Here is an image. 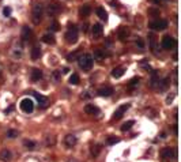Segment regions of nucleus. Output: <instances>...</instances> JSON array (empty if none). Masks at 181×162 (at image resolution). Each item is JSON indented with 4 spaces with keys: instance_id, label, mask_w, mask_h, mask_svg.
Masks as SVG:
<instances>
[{
    "instance_id": "obj_1",
    "label": "nucleus",
    "mask_w": 181,
    "mask_h": 162,
    "mask_svg": "<svg viewBox=\"0 0 181 162\" xmlns=\"http://www.w3.org/2000/svg\"><path fill=\"white\" fill-rule=\"evenodd\" d=\"M93 63H94V59H93V56L90 55V53L80 55V56H79V59H78L79 67H80V70L85 71V72H87V71L91 70Z\"/></svg>"
},
{
    "instance_id": "obj_2",
    "label": "nucleus",
    "mask_w": 181,
    "mask_h": 162,
    "mask_svg": "<svg viewBox=\"0 0 181 162\" xmlns=\"http://www.w3.org/2000/svg\"><path fill=\"white\" fill-rule=\"evenodd\" d=\"M42 15H44V7L41 3H36L33 6L32 10V21L34 25H38L40 22L42 21Z\"/></svg>"
},
{
    "instance_id": "obj_3",
    "label": "nucleus",
    "mask_w": 181,
    "mask_h": 162,
    "mask_svg": "<svg viewBox=\"0 0 181 162\" xmlns=\"http://www.w3.org/2000/svg\"><path fill=\"white\" fill-rule=\"evenodd\" d=\"M65 40L68 44H75L78 41V27L75 25L68 26V30L65 33Z\"/></svg>"
},
{
    "instance_id": "obj_4",
    "label": "nucleus",
    "mask_w": 181,
    "mask_h": 162,
    "mask_svg": "<svg viewBox=\"0 0 181 162\" xmlns=\"http://www.w3.org/2000/svg\"><path fill=\"white\" fill-rule=\"evenodd\" d=\"M60 11H61V6L59 1H56V0L49 1L48 7H46V12H48L49 17H56L57 14H60Z\"/></svg>"
},
{
    "instance_id": "obj_5",
    "label": "nucleus",
    "mask_w": 181,
    "mask_h": 162,
    "mask_svg": "<svg viewBox=\"0 0 181 162\" xmlns=\"http://www.w3.org/2000/svg\"><path fill=\"white\" fill-rule=\"evenodd\" d=\"M19 106H21L22 112H25V113H32L33 110H34V104H33V101L30 98L22 99L21 104H19Z\"/></svg>"
},
{
    "instance_id": "obj_6",
    "label": "nucleus",
    "mask_w": 181,
    "mask_h": 162,
    "mask_svg": "<svg viewBox=\"0 0 181 162\" xmlns=\"http://www.w3.org/2000/svg\"><path fill=\"white\" fill-rule=\"evenodd\" d=\"M150 27L153 30H165L167 27V22L165 19H157L150 23Z\"/></svg>"
},
{
    "instance_id": "obj_7",
    "label": "nucleus",
    "mask_w": 181,
    "mask_h": 162,
    "mask_svg": "<svg viewBox=\"0 0 181 162\" xmlns=\"http://www.w3.org/2000/svg\"><path fill=\"white\" fill-rule=\"evenodd\" d=\"M91 34H93V38L94 40H98L102 37L103 34V27L100 25V23H96V25H93L91 27Z\"/></svg>"
},
{
    "instance_id": "obj_8",
    "label": "nucleus",
    "mask_w": 181,
    "mask_h": 162,
    "mask_svg": "<svg viewBox=\"0 0 181 162\" xmlns=\"http://www.w3.org/2000/svg\"><path fill=\"white\" fill-rule=\"evenodd\" d=\"M149 44H150V49L154 55H158V44H157V37L154 33L149 34Z\"/></svg>"
},
{
    "instance_id": "obj_9",
    "label": "nucleus",
    "mask_w": 181,
    "mask_h": 162,
    "mask_svg": "<svg viewBox=\"0 0 181 162\" xmlns=\"http://www.w3.org/2000/svg\"><path fill=\"white\" fill-rule=\"evenodd\" d=\"M174 45H176V41H174L173 37H170V35H165V37L162 38V48L163 49H172Z\"/></svg>"
},
{
    "instance_id": "obj_10",
    "label": "nucleus",
    "mask_w": 181,
    "mask_h": 162,
    "mask_svg": "<svg viewBox=\"0 0 181 162\" xmlns=\"http://www.w3.org/2000/svg\"><path fill=\"white\" fill-rule=\"evenodd\" d=\"M76 143H78V138L75 136V135L70 134V135H67V136L64 138V145L67 146L68 148H72Z\"/></svg>"
},
{
    "instance_id": "obj_11",
    "label": "nucleus",
    "mask_w": 181,
    "mask_h": 162,
    "mask_svg": "<svg viewBox=\"0 0 181 162\" xmlns=\"http://www.w3.org/2000/svg\"><path fill=\"white\" fill-rule=\"evenodd\" d=\"M161 157L163 159H173L176 157V153H174V150L172 147H165L161 151Z\"/></svg>"
},
{
    "instance_id": "obj_12",
    "label": "nucleus",
    "mask_w": 181,
    "mask_h": 162,
    "mask_svg": "<svg viewBox=\"0 0 181 162\" xmlns=\"http://www.w3.org/2000/svg\"><path fill=\"white\" fill-rule=\"evenodd\" d=\"M128 109H129V104H124V105H121L120 108L114 112V114H113V117H112V119H113V120L121 119V117H123V114H124V112H127Z\"/></svg>"
},
{
    "instance_id": "obj_13",
    "label": "nucleus",
    "mask_w": 181,
    "mask_h": 162,
    "mask_svg": "<svg viewBox=\"0 0 181 162\" xmlns=\"http://www.w3.org/2000/svg\"><path fill=\"white\" fill-rule=\"evenodd\" d=\"M106 56L108 55L103 49H100V48H98V49L94 50V59H96L97 61H103V60L106 59Z\"/></svg>"
},
{
    "instance_id": "obj_14",
    "label": "nucleus",
    "mask_w": 181,
    "mask_h": 162,
    "mask_svg": "<svg viewBox=\"0 0 181 162\" xmlns=\"http://www.w3.org/2000/svg\"><path fill=\"white\" fill-rule=\"evenodd\" d=\"M85 112L87 114H98L100 113V109H98V106H96L94 104H87L85 106Z\"/></svg>"
},
{
    "instance_id": "obj_15",
    "label": "nucleus",
    "mask_w": 181,
    "mask_h": 162,
    "mask_svg": "<svg viewBox=\"0 0 181 162\" xmlns=\"http://www.w3.org/2000/svg\"><path fill=\"white\" fill-rule=\"evenodd\" d=\"M128 35H129V30H128L127 27H124V26H123V27L119 29V40H120V41H123V42H124V41H127Z\"/></svg>"
},
{
    "instance_id": "obj_16",
    "label": "nucleus",
    "mask_w": 181,
    "mask_h": 162,
    "mask_svg": "<svg viewBox=\"0 0 181 162\" xmlns=\"http://www.w3.org/2000/svg\"><path fill=\"white\" fill-rule=\"evenodd\" d=\"M11 158H12V154H11L10 150H7V148H4V150H1V153H0V159L3 162H10Z\"/></svg>"
},
{
    "instance_id": "obj_17",
    "label": "nucleus",
    "mask_w": 181,
    "mask_h": 162,
    "mask_svg": "<svg viewBox=\"0 0 181 162\" xmlns=\"http://www.w3.org/2000/svg\"><path fill=\"white\" fill-rule=\"evenodd\" d=\"M97 93H98V95H101V97H110V95L113 94V89L112 87H101Z\"/></svg>"
},
{
    "instance_id": "obj_18",
    "label": "nucleus",
    "mask_w": 181,
    "mask_h": 162,
    "mask_svg": "<svg viewBox=\"0 0 181 162\" xmlns=\"http://www.w3.org/2000/svg\"><path fill=\"white\" fill-rule=\"evenodd\" d=\"M30 38H32V29L27 27V26H23V29H22V40L29 41Z\"/></svg>"
},
{
    "instance_id": "obj_19",
    "label": "nucleus",
    "mask_w": 181,
    "mask_h": 162,
    "mask_svg": "<svg viewBox=\"0 0 181 162\" xmlns=\"http://www.w3.org/2000/svg\"><path fill=\"white\" fill-rule=\"evenodd\" d=\"M90 12H91V7H90L89 4H85V6H82L80 10H79V15H80L82 18L89 17Z\"/></svg>"
},
{
    "instance_id": "obj_20",
    "label": "nucleus",
    "mask_w": 181,
    "mask_h": 162,
    "mask_svg": "<svg viewBox=\"0 0 181 162\" xmlns=\"http://www.w3.org/2000/svg\"><path fill=\"white\" fill-rule=\"evenodd\" d=\"M32 81L33 82H38L41 78H42V71L40 70V68H34V70L32 71Z\"/></svg>"
},
{
    "instance_id": "obj_21",
    "label": "nucleus",
    "mask_w": 181,
    "mask_h": 162,
    "mask_svg": "<svg viewBox=\"0 0 181 162\" xmlns=\"http://www.w3.org/2000/svg\"><path fill=\"white\" fill-rule=\"evenodd\" d=\"M34 97H36V99L38 101V104L41 105V108H45L46 105H48V98L46 97H44L42 94H38V93H34Z\"/></svg>"
},
{
    "instance_id": "obj_22",
    "label": "nucleus",
    "mask_w": 181,
    "mask_h": 162,
    "mask_svg": "<svg viewBox=\"0 0 181 162\" xmlns=\"http://www.w3.org/2000/svg\"><path fill=\"white\" fill-rule=\"evenodd\" d=\"M42 41L45 44H49V45H53L55 42H56V38H55V35L52 34V33H48V34H45L42 37Z\"/></svg>"
},
{
    "instance_id": "obj_23",
    "label": "nucleus",
    "mask_w": 181,
    "mask_h": 162,
    "mask_svg": "<svg viewBox=\"0 0 181 162\" xmlns=\"http://www.w3.org/2000/svg\"><path fill=\"white\" fill-rule=\"evenodd\" d=\"M124 72H125L124 67H117V68H114V70L112 71V76L116 78V79H119V78H121L123 75H124Z\"/></svg>"
},
{
    "instance_id": "obj_24",
    "label": "nucleus",
    "mask_w": 181,
    "mask_h": 162,
    "mask_svg": "<svg viewBox=\"0 0 181 162\" xmlns=\"http://www.w3.org/2000/svg\"><path fill=\"white\" fill-rule=\"evenodd\" d=\"M101 150H102V146L101 145H94L90 147V153H91V157H98V154L101 153Z\"/></svg>"
},
{
    "instance_id": "obj_25",
    "label": "nucleus",
    "mask_w": 181,
    "mask_h": 162,
    "mask_svg": "<svg viewBox=\"0 0 181 162\" xmlns=\"http://www.w3.org/2000/svg\"><path fill=\"white\" fill-rule=\"evenodd\" d=\"M97 15L100 17V19H102V21H108V12L105 11V8L103 7H98L97 8Z\"/></svg>"
},
{
    "instance_id": "obj_26",
    "label": "nucleus",
    "mask_w": 181,
    "mask_h": 162,
    "mask_svg": "<svg viewBox=\"0 0 181 162\" xmlns=\"http://www.w3.org/2000/svg\"><path fill=\"white\" fill-rule=\"evenodd\" d=\"M30 56H32L33 60H38L40 56H41V49H40L38 46H34L32 49V53H30Z\"/></svg>"
},
{
    "instance_id": "obj_27",
    "label": "nucleus",
    "mask_w": 181,
    "mask_h": 162,
    "mask_svg": "<svg viewBox=\"0 0 181 162\" xmlns=\"http://www.w3.org/2000/svg\"><path fill=\"white\" fill-rule=\"evenodd\" d=\"M23 146H25V148H27V150H34L36 148V142H33V140H30V139H25L23 140Z\"/></svg>"
},
{
    "instance_id": "obj_28",
    "label": "nucleus",
    "mask_w": 181,
    "mask_h": 162,
    "mask_svg": "<svg viewBox=\"0 0 181 162\" xmlns=\"http://www.w3.org/2000/svg\"><path fill=\"white\" fill-rule=\"evenodd\" d=\"M45 145H46V147H53L56 145V136H46Z\"/></svg>"
},
{
    "instance_id": "obj_29",
    "label": "nucleus",
    "mask_w": 181,
    "mask_h": 162,
    "mask_svg": "<svg viewBox=\"0 0 181 162\" xmlns=\"http://www.w3.org/2000/svg\"><path fill=\"white\" fill-rule=\"evenodd\" d=\"M79 56H80V50H75L74 53H71V55H68V57H67V60L68 61H75V60H78L79 59Z\"/></svg>"
},
{
    "instance_id": "obj_30",
    "label": "nucleus",
    "mask_w": 181,
    "mask_h": 162,
    "mask_svg": "<svg viewBox=\"0 0 181 162\" xmlns=\"http://www.w3.org/2000/svg\"><path fill=\"white\" fill-rule=\"evenodd\" d=\"M134 124H135V121H134V120H129V121H127V123L123 124V127H121V131H123V132H125V131L131 130Z\"/></svg>"
},
{
    "instance_id": "obj_31",
    "label": "nucleus",
    "mask_w": 181,
    "mask_h": 162,
    "mask_svg": "<svg viewBox=\"0 0 181 162\" xmlns=\"http://www.w3.org/2000/svg\"><path fill=\"white\" fill-rule=\"evenodd\" d=\"M158 83H159V78H158V75H157V72H153V79H151L150 86H151V87H155Z\"/></svg>"
},
{
    "instance_id": "obj_32",
    "label": "nucleus",
    "mask_w": 181,
    "mask_h": 162,
    "mask_svg": "<svg viewBox=\"0 0 181 162\" xmlns=\"http://www.w3.org/2000/svg\"><path fill=\"white\" fill-rule=\"evenodd\" d=\"M70 83L71 85H78L79 83V76L76 74H72L71 76H70Z\"/></svg>"
},
{
    "instance_id": "obj_33",
    "label": "nucleus",
    "mask_w": 181,
    "mask_h": 162,
    "mask_svg": "<svg viewBox=\"0 0 181 162\" xmlns=\"http://www.w3.org/2000/svg\"><path fill=\"white\" fill-rule=\"evenodd\" d=\"M167 85H169V79H163L162 82H159V83H158V87H159V90H165V89L167 87Z\"/></svg>"
},
{
    "instance_id": "obj_34",
    "label": "nucleus",
    "mask_w": 181,
    "mask_h": 162,
    "mask_svg": "<svg viewBox=\"0 0 181 162\" xmlns=\"http://www.w3.org/2000/svg\"><path fill=\"white\" fill-rule=\"evenodd\" d=\"M59 29H60V26H59V23H57V22H52V23L49 25V30H50L52 33L57 32Z\"/></svg>"
},
{
    "instance_id": "obj_35",
    "label": "nucleus",
    "mask_w": 181,
    "mask_h": 162,
    "mask_svg": "<svg viewBox=\"0 0 181 162\" xmlns=\"http://www.w3.org/2000/svg\"><path fill=\"white\" fill-rule=\"evenodd\" d=\"M18 135H19V134H18V131H17V130H8V131H7V136L11 138V139L17 138Z\"/></svg>"
},
{
    "instance_id": "obj_36",
    "label": "nucleus",
    "mask_w": 181,
    "mask_h": 162,
    "mask_svg": "<svg viewBox=\"0 0 181 162\" xmlns=\"http://www.w3.org/2000/svg\"><path fill=\"white\" fill-rule=\"evenodd\" d=\"M52 78H53L55 82H59V81H60V78H61V72H60V71H53Z\"/></svg>"
},
{
    "instance_id": "obj_37",
    "label": "nucleus",
    "mask_w": 181,
    "mask_h": 162,
    "mask_svg": "<svg viewBox=\"0 0 181 162\" xmlns=\"http://www.w3.org/2000/svg\"><path fill=\"white\" fill-rule=\"evenodd\" d=\"M106 142H108V145H116V143H119V139L117 138H113V136H109Z\"/></svg>"
},
{
    "instance_id": "obj_38",
    "label": "nucleus",
    "mask_w": 181,
    "mask_h": 162,
    "mask_svg": "<svg viewBox=\"0 0 181 162\" xmlns=\"http://www.w3.org/2000/svg\"><path fill=\"white\" fill-rule=\"evenodd\" d=\"M135 44H136V46H139V48H140V49H142V48H144V42H143V40L140 38V37H138V38L135 40Z\"/></svg>"
},
{
    "instance_id": "obj_39",
    "label": "nucleus",
    "mask_w": 181,
    "mask_h": 162,
    "mask_svg": "<svg viewBox=\"0 0 181 162\" xmlns=\"http://www.w3.org/2000/svg\"><path fill=\"white\" fill-rule=\"evenodd\" d=\"M139 78H134L131 82H129V87H134V86H136V85H139Z\"/></svg>"
},
{
    "instance_id": "obj_40",
    "label": "nucleus",
    "mask_w": 181,
    "mask_h": 162,
    "mask_svg": "<svg viewBox=\"0 0 181 162\" xmlns=\"http://www.w3.org/2000/svg\"><path fill=\"white\" fill-rule=\"evenodd\" d=\"M149 14L158 17V15H159V10H155V8H150V10H149Z\"/></svg>"
},
{
    "instance_id": "obj_41",
    "label": "nucleus",
    "mask_w": 181,
    "mask_h": 162,
    "mask_svg": "<svg viewBox=\"0 0 181 162\" xmlns=\"http://www.w3.org/2000/svg\"><path fill=\"white\" fill-rule=\"evenodd\" d=\"M3 14H4V17H10L11 15V8L10 7H4Z\"/></svg>"
},
{
    "instance_id": "obj_42",
    "label": "nucleus",
    "mask_w": 181,
    "mask_h": 162,
    "mask_svg": "<svg viewBox=\"0 0 181 162\" xmlns=\"http://www.w3.org/2000/svg\"><path fill=\"white\" fill-rule=\"evenodd\" d=\"M87 26H89V25H87V23H85V25L82 26V30H83V33H86V32H87Z\"/></svg>"
},
{
    "instance_id": "obj_43",
    "label": "nucleus",
    "mask_w": 181,
    "mask_h": 162,
    "mask_svg": "<svg viewBox=\"0 0 181 162\" xmlns=\"http://www.w3.org/2000/svg\"><path fill=\"white\" fill-rule=\"evenodd\" d=\"M151 3H154V4H157V6H159L161 4V0H150Z\"/></svg>"
},
{
    "instance_id": "obj_44",
    "label": "nucleus",
    "mask_w": 181,
    "mask_h": 162,
    "mask_svg": "<svg viewBox=\"0 0 181 162\" xmlns=\"http://www.w3.org/2000/svg\"><path fill=\"white\" fill-rule=\"evenodd\" d=\"M14 110V106H10L8 109H6V113H10V112H12Z\"/></svg>"
},
{
    "instance_id": "obj_45",
    "label": "nucleus",
    "mask_w": 181,
    "mask_h": 162,
    "mask_svg": "<svg viewBox=\"0 0 181 162\" xmlns=\"http://www.w3.org/2000/svg\"><path fill=\"white\" fill-rule=\"evenodd\" d=\"M68 71H70V68L64 67V68H63V74H68Z\"/></svg>"
},
{
    "instance_id": "obj_46",
    "label": "nucleus",
    "mask_w": 181,
    "mask_h": 162,
    "mask_svg": "<svg viewBox=\"0 0 181 162\" xmlns=\"http://www.w3.org/2000/svg\"><path fill=\"white\" fill-rule=\"evenodd\" d=\"M67 162H79V161H78V159H75V158H68Z\"/></svg>"
},
{
    "instance_id": "obj_47",
    "label": "nucleus",
    "mask_w": 181,
    "mask_h": 162,
    "mask_svg": "<svg viewBox=\"0 0 181 162\" xmlns=\"http://www.w3.org/2000/svg\"><path fill=\"white\" fill-rule=\"evenodd\" d=\"M0 74H1V72H0Z\"/></svg>"
}]
</instances>
